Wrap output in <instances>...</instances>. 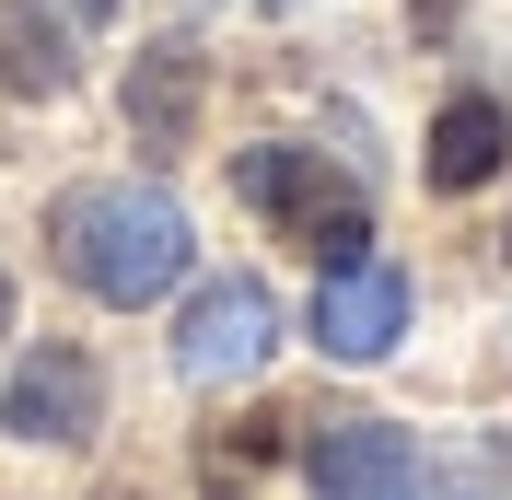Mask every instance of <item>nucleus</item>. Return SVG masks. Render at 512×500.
I'll return each mask as SVG.
<instances>
[{
    "label": "nucleus",
    "instance_id": "f257e3e1",
    "mask_svg": "<svg viewBox=\"0 0 512 500\" xmlns=\"http://www.w3.org/2000/svg\"><path fill=\"white\" fill-rule=\"evenodd\" d=\"M47 256H59L70 291L140 314V303H163V291L187 280L198 233H187V210L163 187H70L59 210H47Z\"/></svg>",
    "mask_w": 512,
    "mask_h": 500
},
{
    "label": "nucleus",
    "instance_id": "f03ea898",
    "mask_svg": "<svg viewBox=\"0 0 512 500\" xmlns=\"http://www.w3.org/2000/svg\"><path fill=\"white\" fill-rule=\"evenodd\" d=\"M233 187H245V210L280 221V233L315 256V268H361V256H373V210H361V187H350L326 152L256 140V152H233Z\"/></svg>",
    "mask_w": 512,
    "mask_h": 500
},
{
    "label": "nucleus",
    "instance_id": "7ed1b4c3",
    "mask_svg": "<svg viewBox=\"0 0 512 500\" xmlns=\"http://www.w3.org/2000/svg\"><path fill=\"white\" fill-rule=\"evenodd\" d=\"M303 477H315V500H443V466L396 419H326L303 442Z\"/></svg>",
    "mask_w": 512,
    "mask_h": 500
},
{
    "label": "nucleus",
    "instance_id": "20e7f679",
    "mask_svg": "<svg viewBox=\"0 0 512 500\" xmlns=\"http://www.w3.org/2000/svg\"><path fill=\"white\" fill-rule=\"evenodd\" d=\"M0 431H12V442H94V431H105V373H94V349L35 338L24 361H12V384H0Z\"/></svg>",
    "mask_w": 512,
    "mask_h": 500
},
{
    "label": "nucleus",
    "instance_id": "39448f33",
    "mask_svg": "<svg viewBox=\"0 0 512 500\" xmlns=\"http://www.w3.org/2000/svg\"><path fill=\"white\" fill-rule=\"evenodd\" d=\"M268 349H280L268 280H198V303L175 314V373H187V384H245Z\"/></svg>",
    "mask_w": 512,
    "mask_h": 500
},
{
    "label": "nucleus",
    "instance_id": "423d86ee",
    "mask_svg": "<svg viewBox=\"0 0 512 500\" xmlns=\"http://www.w3.org/2000/svg\"><path fill=\"white\" fill-rule=\"evenodd\" d=\"M198 94H210V59H198V35H152L140 59H128V140L152 163H175L198 140Z\"/></svg>",
    "mask_w": 512,
    "mask_h": 500
},
{
    "label": "nucleus",
    "instance_id": "0eeeda50",
    "mask_svg": "<svg viewBox=\"0 0 512 500\" xmlns=\"http://www.w3.org/2000/svg\"><path fill=\"white\" fill-rule=\"evenodd\" d=\"M396 338H408V280H396L384 256L326 268V291H315V349L326 361H384Z\"/></svg>",
    "mask_w": 512,
    "mask_h": 500
},
{
    "label": "nucleus",
    "instance_id": "6e6552de",
    "mask_svg": "<svg viewBox=\"0 0 512 500\" xmlns=\"http://www.w3.org/2000/svg\"><path fill=\"white\" fill-rule=\"evenodd\" d=\"M501 152H512V105H489V94H454L443 117H431V187H443V198L489 187V175H501Z\"/></svg>",
    "mask_w": 512,
    "mask_h": 500
},
{
    "label": "nucleus",
    "instance_id": "1a4fd4ad",
    "mask_svg": "<svg viewBox=\"0 0 512 500\" xmlns=\"http://www.w3.org/2000/svg\"><path fill=\"white\" fill-rule=\"evenodd\" d=\"M0 82L12 94H70V35L47 24V0H12L0 12Z\"/></svg>",
    "mask_w": 512,
    "mask_h": 500
},
{
    "label": "nucleus",
    "instance_id": "9d476101",
    "mask_svg": "<svg viewBox=\"0 0 512 500\" xmlns=\"http://www.w3.org/2000/svg\"><path fill=\"white\" fill-rule=\"evenodd\" d=\"M454 500H512V442H478V454H466V489Z\"/></svg>",
    "mask_w": 512,
    "mask_h": 500
},
{
    "label": "nucleus",
    "instance_id": "9b49d317",
    "mask_svg": "<svg viewBox=\"0 0 512 500\" xmlns=\"http://www.w3.org/2000/svg\"><path fill=\"white\" fill-rule=\"evenodd\" d=\"M47 12H59V24H105V12H117V0H47Z\"/></svg>",
    "mask_w": 512,
    "mask_h": 500
},
{
    "label": "nucleus",
    "instance_id": "f8f14e48",
    "mask_svg": "<svg viewBox=\"0 0 512 500\" xmlns=\"http://www.w3.org/2000/svg\"><path fill=\"white\" fill-rule=\"evenodd\" d=\"M408 12H419V24H454V0H408Z\"/></svg>",
    "mask_w": 512,
    "mask_h": 500
},
{
    "label": "nucleus",
    "instance_id": "ddd939ff",
    "mask_svg": "<svg viewBox=\"0 0 512 500\" xmlns=\"http://www.w3.org/2000/svg\"><path fill=\"white\" fill-rule=\"evenodd\" d=\"M268 12H303V0H268Z\"/></svg>",
    "mask_w": 512,
    "mask_h": 500
}]
</instances>
